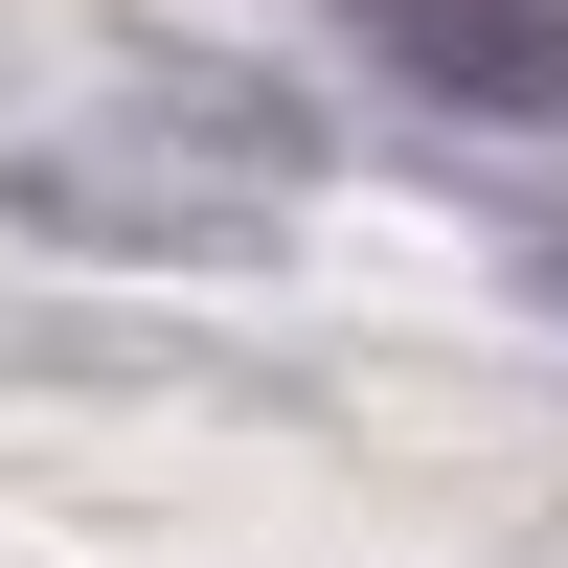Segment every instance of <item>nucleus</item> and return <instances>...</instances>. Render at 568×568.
I'll return each mask as SVG.
<instances>
[{
  "instance_id": "f257e3e1",
  "label": "nucleus",
  "mask_w": 568,
  "mask_h": 568,
  "mask_svg": "<svg viewBox=\"0 0 568 568\" xmlns=\"http://www.w3.org/2000/svg\"><path fill=\"white\" fill-rule=\"evenodd\" d=\"M342 23H364V69L433 91V114H478V136H568V0H342Z\"/></svg>"
}]
</instances>
